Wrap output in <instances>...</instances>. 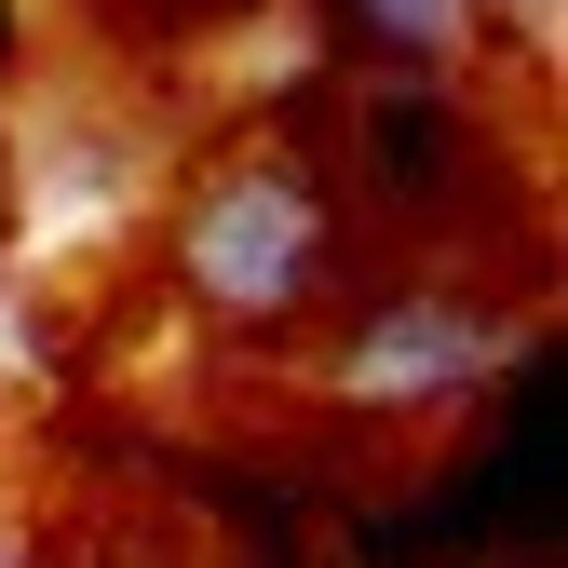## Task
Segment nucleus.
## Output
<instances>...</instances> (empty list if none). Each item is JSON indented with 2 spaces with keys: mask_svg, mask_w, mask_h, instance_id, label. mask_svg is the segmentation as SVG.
Instances as JSON below:
<instances>
[{
  "mask_svg": "<svg viewBox=\"0 0 568 568\" xmlns=\"http://www.w3.org/2000/svg\"><path fill=\"white\" fill-rule=\"evenodd\" d=\"M325 257H338L325 176H298V163H231V176H203V203H190V284H203V312L284 325V312L325 298Z\"/></svg>",
  "mask_w": 568,
  "mask_h": 568,
  "instance_id": "1",
  "label": "nucleus"
},
{
  "mask_svg": "<svg viewBox=\"0 0 568 568\" xmlns=\"http://www.w3.org/2000/svg\"><path fill=\"white\" fill-rule=\"evenodd\" d=\"M447 163H460V122L434 109V82H366V190L393 203V217H434Z\"/></svg>",
  "mask_w": 568,
  "mask_h": 568,
  "instance_id": "2",
  "label": "nucleus"
},
{
  "mask_svg": "<svg viewBox=\"0 0 568 568\" xmlns=\"http://www.w3.org/2000/svg\"><path fill=\"white\" fill-rule=\"evenodd\" d=\"M325 14H338V41H366V54H406V68H434V54H460L474 0H325Z\"/></svg>",
  "mask_w": 568,
  "mask_h": 568,
  "instance_id": "3",
  "label": "nucleus"
},
{
  "mask_svg": "<svg viewBox=\"0 0 568 568\" xmlns=\"http://www.w3.org/2000/svg\"><path fill=\"white\" fill-rule=\"evenodd\" d=\"M0 41H14V14H0Z\"/></svg>",
  "mask_w": 568,
  "mask_h": 568,
  "instance_id": "4",
  "label": "nucleus"
}]
</instances>
